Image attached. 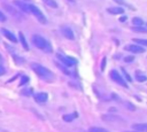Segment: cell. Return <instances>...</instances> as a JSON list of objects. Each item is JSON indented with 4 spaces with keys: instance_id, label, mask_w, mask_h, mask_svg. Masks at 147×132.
Returning <instances> with one entry per match:
<instances>
[{
    "instance_id": "1",
    "label": "cell",
    "mask_w": 147,
    "mask_h": 132,
    "mask_svg": "<svg viewBox=\"0 0 147 132\" xmlns=\"http://www.w3.org/2000/svg\"><path fill=\"white\" fill-rule=\"evenodd\" d=\"M31 68L44 80H46V81H54V78H55L54 73L49 69H47L46 67H44V65H41L39 63H31Z\"/></svg>"
},
{
    "instance_id": "2",
    "label": "cell",
    "mask_w": 147,
    "mask_h": 132,
    "mask_svg": "<svg viewBox=\"0 0 147 132\" xmlns=\"http://www.w3.org/2000/svg\"><path fill=\"white\" fill-rule=\"evenodd\" d=\"M31 41L33 44V46H36L37 48L44 51L45 53H52V45L49 44V41L47 39H45L44 37H41L40 34H32L31 37Z\"/></svg>"
},
{
    "instance_id": "3",
    "label": "cell",
    "mask_w": 147,
    "mask_h": 132,
    "mask_svg": "<svg viewBox=\"0 0 147 132\" xmlns=\"http://www.w3.org/2000/svg\"><path fill=\"white\" fill-rule=\"evenodd\" d=\"M101 119L109 124H122V125L126 124L125 119H123L122 117H119L117 115H113V114H103V115H101Z\"/></svg>"
},
{
    "instance_id": "4",
    "label": "cell",
    "mask_w": 147,
    "mask_h": 132,
    "mask_svg": "<svg viewBox=\"0 0 147 132\" xmlns=\"http://www.w3.org/2000/svg\"><path fill=\"white\" fill-rule=\"evenodd\" d=\"M29 8H30V14H33L41 24H46V17L38 7H36L34 5H29Z\"/></svg>"
},
{
    "instance_id": "5",
    "label": "cell",
    "mask_w": 147,
    "mask_h": 132,
    "mask_svg": "<svg viewBox=\"0 0 147 132\" xmlns=\"http://www.w3.org/2000/svg\"><path fill=\"white\" fill-rule=\"evenodd\" d=\"M109 76H110V78H111L115 83H117V84L122 85L123 87H126V86H127V85H126V83H125V80L123 79V77L119 75V72H118L117 70H111V71H110V73H109Z\"/></svg>"
},
{
    "instance_id": "6",
    "label": "cell",
    "mask_w": 147,
    "mask_h": 132,
    "mask_svg": "<svg viewBox=\"0 0 147 132\" xmlns=\"http://www.w3.org/2000/svg\"><path fill=\"white\" fill-rule=\"evenodd\" d=\"M124 49H125V51H129V52H131V53H133V54H141V53L145 52V48H144V47H141V46H139V45H132V44L125 45Z\"/></svg>"
},
{
    "instance_id": "7",
    "label": "cell",
    "mask_w": 147,
    "mask_h": 132,
    "mask_svg": "<svg viewBox=\"0 0 147 132\" xmlns=\"http://www.w3.org/2000/svg\"><path fill=\"white\" fill-rule=\"evenodd\" d=\"M56 57L64 64V67H72L74 63H75V59L72 57H69V56H65V55H62V54H56Z\"/></svg>"
},
{
    "instance_id": "8",
    "label": "cell",
    "mask_w": 147,
    "mask_h": 132,
    "mask_svg": "<svg viewBox=\"0 0 147 132\" xmlns=\"http://www.w3.org/2000/svg\"><path fill=\"white\" fill-rule=\"evenodd\" d=\"M13 3H14L16 7H18L22 11H24V13H26V14H30L29 5H28V3H25L24 1H22V0H14V1H13Z\"/></svg>"
},
{
    "instance_id": "9",
    "label": "cell",
    "mask_w": 147,
    "mask_h": 132,
    "mask_svg": "<svg viewBox=\"0 0 147 132\" xmlns=\"http://www.w3.org/2000/svg\"><path fill=\"white\" fill-rule=\"evenodd\" d=\"M61 32H62V34H63L67 39H69V40H74V39H75L74 31H72L69 26H61Z\"/></svg>"
},
{
    "instance_id": "10",
    "label": "cell",
    "mask_w": 147,
    "mask_h": 132,
    "mask_svg": "<svg viewBox=\"0 0 147 132\" xmlns=\"http://www.w3.org/2000/svg\"><path fill=\"white\" fill-rule=\"evenodd\" d=\"M1 32H2V34L9 40V41H13V42H17V39H16V37L9 31V30H7V29H5V28H2L1 29Z\"/></svg>"
},
{
    "instance_id": "11",
    "label": "cell",
    "mask_w": 147,
    "mask_h": 132,
    "mask_svg": "<svg viewBox=\"0 0 147 132\" xmlns=\"http://www.w3.org/2000/svg\"><path fill=\"white\" fill-rule=\"evenodd\" d=\"M107 11L111 15H119V14L124 13V9L122 7H109V8H107Z\"/></svg>"
},
{
    "instance_id": "12",
    "label": "cell",
    "mask_w": 147,
    "mask_h": 132,
    "mask_svg": "<svg viewBox=\"0 0 147 132\" xmlns=\"http://www.w3.org/2000/svg\"><path fill=\"white\" fill-rule=\"evenodd\" d=\"M47 98H48V95H47V93H44V92H40V93H37V94H34V100L37 101V102H45V101H47Z\"/></svg>"
},
{
    "instance_id": "13",
    "label": "cell",
    "mask_w": 147,
    "mask_h": 132,
    "mask_svg": "<svg viewBox=\"0 0 147 132\" xmlns=\"http://www.w3.org/2000/svg\"><path fill=\"white\" fill-rule=\"evenodd\" d=\"M133 130L138 132H146L147 131V124L146 123H139V124H133L132 125Z\"/></svg>"
},
{
    "instance_id": "14",
    "label": "cell",
    "mask_w": 147,
    "mask_h": 132,
    "mask_svg": "<svg viewBox=\"0 0 147 132\" xmlns=\"http://www.w3.org/2000/svg\"><path fill=\"white\" fill-rule=\"evenodd\" d=\"M18 37H20V40H21V44H22L23 48H24L25 51H29V45H28V42H26V40H25V38H24L23 33H22V32H20V33H18Z\"/></svg>"
},
{
    "instance_id": "15",
    "label": "cell",
    "mask_w": 147,
    "mask_h": 132,
    "mask_svg": "<svg viewBox=\"0 0 147 132\" xmlns=\"http://www.w3.org/2000/svg\"><path fill=\"white\" fill-rule=\"evenodd\" d=\"M88 132H109L108 130H106L105 127H100V126H91L88 129Z\"/></svg>"
},
{
    "instance_id": "16",
    "label": "cell",
    "mask_w": 147,
    "mask_h": 132,
    "mask_svg": "<svg viewBox=\"0 0 147 132\" xmlns=\"http://www.w3.org/2000/svg\"><path fill=\"white\" fill-rule=\"evenodd\" d=\"M132 23L134 24V26H144V21L140 17H133Z\"/></svg>"
},
{
    "instance_id": "17",
    "label": "cell",
    "mask_w": 147,
    "mask_h": 132,
    "mask_svg": "<svg viewBox=\"0 0 147 132\" xmlns=\"http://www.w3.org/2000/svg\"><path fill=\"white\" fill-rule=\"evenodd\" d=\"M48 7H51V8H57V3H56V1L55 0H42Z\"/></svg>"
},
{
    "instance_id": "18",
    "label": "cell",
    "mask_w": 147,
    "mask_h": 132,
    "mask_svg": "<svg viewBox=\"0 0 147 132\" xmlns=\"http://www.w3.org/2000/svg\"><path fill=\"white\" fill-rule=\"evenodd\" d=\"M132 31H134V32H140V33H145L147 30H146L145 26H133V28H132Z\"/></svg>"
},
{
    "instance_id": "19",
    "label": "cell",
    "mask_w": 147,
    "mask_h": 132,
    "mask_svg": "<svg viewBox=\"0 0 147 132\" xmlns=\"http://www.w3.org/2000/svg\"><path fill=\"white\" fill-rule=\"evenodd\" d=\"M132 41H136V45H142V46H146L147 45V40H145V39L134 38V39H132Z\"/></svg>"
},
{
    "instance_id": "20",
    "label": "cell",
    "mask_w": 147,
    "mask_h": 132,
    "mask_svg": "<svg viewBox=\"0 0 147 132\" xmlns=\"http://www.w3.org/2000/svg\"><path fill=\"white\" fill-rule=\"evenodd\" d=\"M3 7H5V9H6L7 11H10V13H11L14 16H17V13H16V11H15V10H14V9L10 7V6H8L7 3H3Z\"/></svg>"
},
{
    "instance_id": "21",
    "label": "cell",
    "mask_w": 147,
    "mask_h": 132,
    "mask_svg": "<svg viewBox=\"0 0 147 132\" xmlns=\"http://www.w3.org/2000/svg\"><path fill=\"white\" fill-rule=\"evenodd\" d=\"M146 76L145 75H142V73H140V72H137V80L138 81H145L146 80Z\"/></svg>"
},
{
    "instance_id": "22",
    "label": "cell",
    "mask_w": 147,
    "mask_h": 132,
    "mask_svg": "<svg viewBox=\"0 0 147 132\" xmlns=\"http://www.w3.org/2000/svg\"><path fill=\"white\" fill-rule=\"evenodd\" d=\"M74 118H75V115H74V114L64 115V116H63V121H65V122H71Z\"/></svg>"
},
{
    "instance_id": "23",
    "label": "cell",
    "mask_w": 147,
    "mask_h": 132,
    "mask_svg": "<svg viewBox=\"0 0 147 132\" xmlns=\"http://www.w3.org/2000/svg\"><path fill=\"white\" fill-rule=\"evenodd\" d=\"M56 65H57V67H59V69H60V70H61L62 72H64L65 75H69V73H70V71H69V70H67V69H65V67L61 65L60 63H56Z\"/></svg>"
},
{
    "instance_id": "24",
    "label": "cell",
    "mask_w": 147,
    "mask_h": 132,
    "mask_svg": "<svg viewBox=\"0 0 147 132\" xmlns=\"http://www.w3.org/2000/svg\"><path fill=\"white\" fill-rule=\"evenodd\" d=\"M121 69H122V71H123V73H124V75H125V77H126L125 79H126V80H129V81H132V78H131V77H130V75H129V73L126 72V70H125V68H121Z\"/></svg>"
},
{
    "instance_id": "25",
    "label": "cell",
    "mask_w": 147,
    "mask_h": 132,
    "mask_svg": "<svg viewBox=\"0 0 147 132\" xmlns=\"http://www.w3.org/2000/svg\"><path fill=\"white\" fill-rule=\"evenodd\" d=\"M133 60H134V57H133V56H126V57L124 59V61H125L126 63H130V62H132Z\"/></svg>"
},
{
    "instance_id": "26",
    "label": "cell",
    "mask_w": 147,
    "mask_h": 132,
    "mask_svg": "<svg viewBox=\"0 0 147 132\" xmlns=\"http://www.w3.org/2000/svg\"><path fill=\"white\" fill-rule=\"evenodd\" d=\"M7 20V17H6V15L2 13V11H0V22H5Z\"/></svg>"
},
{
    "instance_id": "27",
    "label": "cell",
    "mask_w": 147,
    "mask_h": 132,
    "mask_svg": "<svg viewBox=\"0 0 147 132\" xmlns=\"http://www.w3.org/2000/svg\"><path fill=\"white\" fill-rule=\"evenodd\" d=\"M26 81H29V77L23 76V77H22V81H21V84H20V85H23V84H25Z\"/></svg>"
},
{
    "instance_id": "28",
    "label": "cell",
    "mask_w": 147,
    "mask_h": 132,
    "mask_svg": "<svg viewBox=\"0 0 147 132\" xmlns=\"http://www.w3.org/2000/svg\"><path fill=\"white\" fill-rule=\"evenodd\" d=\"M114 1H115V2H117L118 5H124V6H129V5H127V3H126V2L124 1V0H114Z\"/></svg>"
},
{
    "instance_id": "29",
    "label": "cell",
    "mask_w": 147,
    "mask_h": 132,
    "mask_svg": "<svg viewBox=\"0 0 147 132\" xmlns=\"http://www.w3.org/2000/svg\"><path fill=\"white\" fill-rule=\"evenodd\" d=\"M105 65H106V57L102 59V65H101V70H105Z\"/></svg>"
},
{
    "instance_id": "30",
    "label": "cell",
    "mask_w": 147,
    "mask_h": 132,
    "mask_svg": "<svg viewBox=\"0 0 147 132\" xmlns=\"http://www.w3.org/2000/svg\"><path fill=\"white\" fill-rule=\"evenodd\" d=\"M5 72H6V70H5V68H3L2 65H0V76H1V75H3Z\"/></svg>"
},
{
    "instance_id": "31",
    "label": "cell",
    "mask_w": 147,
    "mask_h": 132,
    "mask_svg": "<svg viewBox=\"0 0 147 132\" xmlns=\"http://www.w3.org/2000/svg\"><path fill=\"white\" fill-rule=\"evenodd\" d=\"M0 62H2V56H1V54H0Z\"/></svg>"
},
{
    "instance_id": "32",
    "label": "cell",
    "mask_w": 147,
    "mask_h": 132,
    "mask_svg": "<svg viewBox=\"0 0 147 132\" xmlns=\"http://www.w3.org/2000/svg\"><path fill=\"white\" fill-rule=\"evenodd\" d=\"M126 132H133V131H126Z\"/></svg>"
}]
</instances>
